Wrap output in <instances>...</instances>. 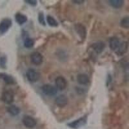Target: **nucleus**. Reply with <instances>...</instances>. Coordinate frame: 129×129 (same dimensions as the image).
<instances>
[{
	"instance_id": "nucleus-1",
	"label": "nucleus",
	"mask_w": 129,
	"mask_h": 129,
	"mask_svg": "<svg viewBox=\"0 0 129 129\" xmlns=\"http://www.w3.org/2000/svg\"><path fill=\"white\" fill-rule=\"evenodd\" d=\"M26 78L30 82H36L40 78V74L34 69H29L26 72Z\"/></svg>"
},
{
	"instance_id": "nucleus-2",
	"label": "nucleus",
	"mask_w": 129,
	"mask_h": 129,
	"mask_svg": "<svg viewBox=\"0 0 129 129\" xmlns=\"http://www.w3.org/2000/svg\"><path fill=\"white\" fill-rule=\"evenodd\" d=\"M43 92L47 95H54L57 94V89L56 87L50 84H46L42 87Z\"/></svg>"
},
{
	"instance_id": "nucleus-3",
	"label": "nucleus",
	"mask_w": 129,
	"mask_h": 129,
	"mask_svg": "<svg viewBox=\"0 0 129 129\" xmlns=\"http://www.w3.org/2000/svg\"><path fill=\"white\" fill-rule=\"evenodd\" d=\"M2 99L7 104H11L14 100V95L12 91L5 90L2 94Z\"/></svg>"
},
{
	"instance_id": "nucleus-4",
	"label": "nucleus",
	"mask_w": 129,
	"mask_h": 129,
	"mask_svg": "<svg viewBox=\"0 0 129 129\" xmlns=\"http://www.w3.org/2000/svg\"><path fill=\"white\" fill-rule=\"evenodd\" d=\"M86 122H87V117L85 116V117H81V118L77 119V120H75L74 121L71 122V123H69L68 126L69 127L72 128L77 129L85 125Z\"/></svg>"
},
{
	"instance_id": "nucleus-5",
	"label": "nucleus",
	"mask_w": 129,
	"mask_h": 129,
	"mask_svg": "<svg viewBox=\"0 0 129 129\" xmlns=\"http://www.w3.org/2000/svg\"><path fill=\"white\" fill-rule=\"evenodd\" d=\"M23 123L24 126L26 127L29 128H32L36 125L37 121L34 117H31L30 116H25L23 118Z\"/></svg>"
},
{
	"instance_id": "nucleus-6",
	"label": "nucleus",
	"mask_w": 129,
	"mask_h": 129,
	"mask_svg": "<svg viewBox=\"0 0 129 129\" xmlns=\"http://www.w3.org/2000/svg\"><path fill=\"white\" fill-rule=\"evenodd\" d=\"M12 26V21L10 19H4L0 22V33L4 34Z\"/></svg>"
},
{
	"instance_id": "nucleus-7",
	"label": "nucleus",
	"mask_w": 129,
	"mask_h": 129,
	"mask_svg": "<svg viewBox=\"0 0 129 129\" xmlns=\"http://www.w3.org/2000/svg\"><path fill=\"white\" fill-rule=\"evenodd\" d=\"M55 85L57 90H63L66 88L67 86V83L65 78L62 76H58L55 80Z\"/></svg>"
},
{
	"instance_id": "nucleus-8",
	"label": "nucleus",
	"mask_w": 129,
	"mask_h": 129,
	"mask_svg": "<svg viewBox=\"0 0 129 129\" xmlns=\"http://www.w3.org/2000/svg\"><path fill=\"white\" fill-rule=\"evenodd\" d=\"M75 30L78 33L81 38L84 40L87 35V30L84 25L81 23H77L75 25Z\"/></svg>"
},
{
	"instance_id": "nucleus-9",
	"label": "nucleus",
	"mask_w": 129,
	"mask_h": 129,
	"mask_svg": "<svg viewBox=\"0 0 129 129\" xmlns=\"http://www.w3.org/2000/svg\"><path fill=\"white\" fill-rule=\"evenodd\" d=\"M30 60L33 64L39 65L43 62V56L39 52H33L30 56Z\"/></svg>"
},
{
	"instance_id": "nucleus-10",
	"label": "nucleus",
	"mask_w": 129,
	"mask_h": 129,
	"mask_svg": "<svg viewBox=\"0 0 129 129\" xmlns=\"http://www.w3.org/2000/svg\"><path fill=\"white\" fill-rule=\"evenodd\" d=\"M55 103L59 107H64L67 105L68 98L66 95H59L55 100Z\"/></svg>"
},
{
	"instance_id": "nucleus-11",
	"label": "nucleus",
	"mask_w": 129,
	"mask_h": 129,
	"mask_svg": "<svg viewBox=\"0 0 129 129\" xmlns=\"http://www.w3.org/2000/svg\"><path fill=\"white\" fill-rule=\"evenodd\" d=\"M109 43H110V48H111L112 50L114 52L117 51L121 45V42L117 38H116V37L112 38L110 40Z\"/></svg>"
},
{
	"instance_id": "nucleus-12",
	"label": "nucleus",
	"mask_w": 129,
	"mask_h": 129,
	"mask_svg": "<svg viewBox=\"0 0 129 129\" xmlns=\"http://www.w3.org/2000/svg\"><path fill=\"white\" fill-rule=\"evenodd\" d=\"M77 81L81 85H87L89 82L90 79L88 75L85 74H80L77 77Z\"/></svg>"
},
{
	"instance_id": "nucleus-13",
	"label": "nucleus",
	"mask_w": 129,
	"mask_h": 129,
	"mask_svg": "<svg viewBox=\"0 0 129 129\" xmlns=\"http://www.w3.org/2000/svg\"><path fill=\"white\" fill-rule=\"evenodd\" d=\"M105 47V43L102 41H98V42L94 43V44L92 45V48L94 50H95V52H97L98 54L99 53H101V52L104 50Z\"/></svg>"
},
{
	"instance_id": "nucleus-14",
	"label": "nucleus",
	"mask_w": 129,
	"mask_h": 129,
	"mask_svg": "<svg viewBox=\"0 0 129 129\" xmlns=\"http://www.w3.org/2000/svg\"><path fill=\"white\" fill-rule=\"evenodd\" d=\"M0 78H2L4 82L6 83L7 84H13L14 83V79L11 76L5 73H1L0 74Z\"/></svg>"
},
{
	"instance_id": "nucleus-15",
	"label": "nucleus",
	"mask_w": 129,
	"mask_h": 129,
	"mask_svg": "<svg viewBox=\"0 0 129 129\" xmlns=\"http://www.w3.org/2000/svg\"><path fill=\"white\" fill-rule=\"evenodd\" d=\"M127 49L128 43L126 42V41H125V42L121 43V45L120 46H119V48L117 49V50L116 52V54H117L118 55H122L127 51Z\"/></svg>"
},
{
	"instance_id": "nucleus-16",
	"label": "nucleus",
	"mask_w": 129,
	"mask_h": 129,
	"mask_svg": "<svg viewBox=\"0 0 129 129\" xmlns=\"http://www.w3.org/2000/svg\"><path fill=\"white\" fill-rule=\"evenodd\" d=\"M7 111L12 116H17L20 112V109L16 105H10L7 108Z\"/></svg>"
},
{
	"instance_id": "nucleus-17",
	"label": "nucleus",
	"mask_w": 129,
	"mask_h": 129,
	"mask_svg": "<svg viewBox=\"0 0 129 129\" xmlns=\"http://www.w3.org/2000/svg\"><path fill=\"white\" fill-rule=\"evenodd\" d=\"M15 18H16V21H17L19 25H23V24H24L25 23H26V21H27L26 16L21 13L17 14L16 15V16H15Z\"/></svg>"
},
{
	"instance_id": "nucleus-18",
	"label": "nucleus",
	"mask_w": 129,
	"mask_h": 129,
	"mask_svg": "<svg viewBox=\"0 0 129 129\" xmlns=\"http://www.w3.org/2000/svg\"><path fill=\"white\" fill-rule=\"evenodd\" d=\"M109 3L113 8L119 9L123 5L124 2L122 0H111V1H109Z\"/></svg>"
},
{
	"instance_id": "nucleus-19",
	"label": "nucleus",
	"mask_w": 129,
	"mask_h": 129,
	"mask_svg": "<svg viewBox=\"0 0 129 129\" xmlns=\"http://www.w3.org/2000/svg\"><path fill=\"white\" fill-rule=\"evenodd\" d=\"M47 23L50 25V26H53V27H56L58 25L57 21L54 19V18L50 16H48L47 17Z\"/></svg>"
},
{
	"instance_id": "nucleus-20",
	"label": "nucleus",
	"mask_w": 129,
	"mask_h": 129,
	"mask_svg": "<svg viewBox=\"0 0 129 129\" xmlns=\"http://www.w3.org/2000/svg\"><path fill=\"white\" fill-rule=\"evenodd\" d=\"M121 26L123 28H128L129 27V17L128 16H126L125 18H123L121 21Z\"/></svg>"
},
{
	"instance_id": "nucleus-21",
	"label": "nucleus",
	"mask_w": 129,
	"mask_h": 129,
	"mask_svg": "<svg viewBox=\"0 0 129 129\" xmlns=\"http://www.w3.org/2000/svg\"><path fill=\"white\" fill-rule=\"evenodd\" d=\"M34 42L33 41V40H32L31 38H26L25 40H24V46L26 48H32L33 46H34Z\"/></svg>"
},
{
	"instance_id": "nucleus-22",
	"label": "nucleus",
	"mask_w": 129,
	"mask_h": 129,
	"mask_svg": "<svg viewBox=\"0 0 129 129\" xmlns=\"http://www.w3.org/2000/svg\"><path fill=\"white\" fill-rule=\"evenodd\" d=\"M38 20L41 24H42V25H45V21L44 15H43V12H40V13L39 14Z\"/></svg>"
},
{
	"instance_id": "nucleus-23",
	"label": "nucleus",
	"mask_w": 129,
	"mask_h": 129,
	"mask_svg": "<svg viewBox=\"0 0 129 129\" xmlns=\"http://www.w3.org/2000/svg\"><path fill=\"white\" fill-rule=\"evenodd\" d=\"M5 64H6V57L4 56L0 57V66L2 67H4Z\"/></svg>"
},
{
	"instance_id": "nucleus-24",
	"label": "nucleus",
	"mask_w": 129,
	"mask_h": 129,
	"mask_svg": "<svg viewBox=\"0 0 129 129\" xmlns=\"http://www.w3.org/2000/svg\"><path fill=\"white\" fill-rule=\"evenodd\" d=\"M25 2L28 3V4L32 5V6H36L37 5V1H34V0H26Z\"/></svg>"
},
{
	"instance_id": "nucleus-25",
	"label": "nucleus",
	"mask_w": 129,
	"mask_h": 129,
	"mask_svg": "<svg viewBox=\"0 0 129 129\" xmlns=\"http://www.w3.org/2000/svg\"><path fill=\"white\" fill-rule=\"evenodd\" d=\"M72 2H74V3H76V4H80V3H83L84 1H72Z\"/></svg>"
}]
</instances>
